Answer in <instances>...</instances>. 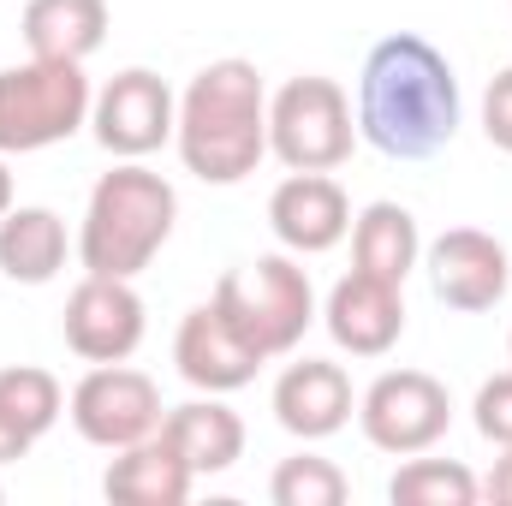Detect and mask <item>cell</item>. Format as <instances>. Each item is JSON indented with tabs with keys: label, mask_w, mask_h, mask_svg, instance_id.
Returning <instances> with one entry per match:
<instances>
[{
	"label": "cell",
	"mask_w": 512,
	"mask_h": 506,
	"mask_svg": "<svg viewBox=\"0 0 512 506\" xmlns=\"http://www.w3.org/2000/svg\"><path fill=\"white\" fill-rule=\"evenodd\" d=\"M483 131H489L495 149H507L512 155V66L489 78V96H483Z\"/></svg>",
	"instance_id": "d4e9b609"
},
{
	"label": "cell",
	"mask_w": 512,
	"mask_h": 506,
	"mask_svg": "<svg viewBox=\"0 0 512 506\" xmlns=\"http://www.w3.org/2000/svg\"><path fill=\"white\" fill-rule=\"evenodd\" d=\"M423 268H429V286L447 310H495L512 286V262L507 245L483 227H447L429 251H423Z\"/></svg>",
	"instance_id": "8fae6325"
},
{
	"label": "cell",
	"mask_w": 512,
	"mask_h": 506,
	"mask_svg": "<svg viewBox=\"0 0 512 506\" xmlns=\"http://www.w3.org/2000/svg\"><path fill=\"white\" fill-rule=\"evenodd\" d=\"M215 310L245 334V346L268 364V358L298 352V340L310 334V322H316V286L298 268V256L274 251V256H256L245 268H233V274H221Z\"/></svg>",
	"instance_id": "277c9868"
},
{
	"label": "cell",
	"mask_w": 512,
	"mask_h": 506,
	"mask_svg": "<svg viewBox=\"0 0 512 506\" xmlns=\"http://www.w3.org/2000/svg\"><path fill=\"white\" fill-rule=\"evenodd\" d=\"M358 423H364L370 447H382L393 459H411V453H429L447 435L453 399L429 370H387V376H376L364 387Z\"/></svg>",
	"instance_id": "52a82bcc"
},
{
	"label": "cell",
	"mask_w": 512,
	"mask_h": 506,
	"mask_svg": "<svg viewBox=\"0 0 512 506\" xmlns=\"http://www.w3.org/2000/svg\"><path fill=\"white\" fill-rule=\"evenodd\" d=\"M0 405H6V417H12L30 441H42V435L60 423L66 393H60V381L48 376V370H36V364H6V370H0Z\"/></svg>",
	"instance_id": "7402d4cb"
},
{
	"label": "cell",
	"mask_w": 512,
	"mask_h": 506,
	"mask_svg": "<svg viewBox=\"0 0 512 506\" xmlns=\"http://www.w3.org/2000/svg\"><path fill=\"white\" fill-rule=\"evenodd\" d=\"M358 108L334 78H286L268 102V155H280L292 173H334L352 161Z\"/></svg>",
	"instance_id": "8992f818"
},
{
	"label": "cell",
	"mask_w": 512,
	"mask_h": 506,
	"mask_svg": "<svg viewBox=\"0 0 512 506\" xmlns=\"http://www.w3.org/2000/svg\"><path fill=\"white\" fill-rule=\"evenodd\" d=\"M12 209V173H6V161H0V215Z\"/></svg>",
	"instance_id": "83f0119b"
},
{
	"label": "cell",
	"mask_w": 512,
	"mask_h": 506,
	"mask_svg": "<svg viewBox=\"0 0 512 506\" xmlns=\"http://www.w3.org/2000/svg\"><path fill=\"white\" fill-rule=\"evenodd\" d=\"M191 465L179 459V447L155 429V435H143V441H131L114 453V465H108V477H102V495L120 506H179L191 495Z\"/></svg>",
	"instance_id": "2e32d148"
},
{
	"label": "cell",
	"mask_w": 512,
	"mask_h": 506,
	"mask_svg": "<svg viewBox=\"0 0 512 506\" xmlns=\"http://www.w3.org/2000/svg\"><path fill=\"white\" fill-rule=\"evenodd\" d=\"M90 78L78 60H24L0 72V155H36L90 126Z\"/></svg>",
	"instance_id": "5b68a950"
},
{
	"label": "cell",
	"mask_w": 512,
	"mask_h": 506,
	"mask_svg": "<svg viewBox=\"0 0 512 506\" xmlns=\"http://www.w3.org/2000/svg\"><path fill=\"white\" fill-rule=\"evenodd\" d=\"M30 447H36V441H30V435H24V429H18V423L6 417V405H0V465H12V459H24Z\"/></svg>",
	"instance_id": "484cf974"
},
{
	"label": "cell",
	"mask_w": 512,
	"mask_h": 506,
	"mask_svg": "<svg viewBox=\"0 0 512 506\" xmlns=\"http://www.w3.org/2000/svg\"><path fill=\"white\" fill-rule=\"evenodd\" d=\"M66 268V221L54 209H6L0 215V274L18 286H48Z\"/></svg>",
	"instance_id": "d6986e66"
},
{
	"label": "cell",
	"mask_w": 512,
	"mask_h": 506,
	"mask_svg": "<svg viewBox=\"0 0 512 506\" xmlns=\"http://www.w3.org/2000/svg\"><path fill=\"white\" fill-rule=\"evenodd\" d=\"M507 346H512V340H507Z\"/></svg>",
	"instance_id": "f1b7e54d"
},
{
	"label": "cell",
	"mask_w": 512,
	"mask_h": 506,
	"mask_svg": "<svg viewBox=\"0 0 512 506\" xmlns=\"http://www.w3.org/2000/svg\"><path fill=\"white\" fill-rule=\"evenodd\" d=\"M72 429L102 447V453H120L131 441L155 435L161 429V387L126 370V364H96L90 376L72 387Z\"/></svg>",
	"instance_id": "ba28073f"
},
{
	"label": "cell",
	"mask_w": 512,
	"mask_h": 506,
	"mask_svg": "<svg viewBox=\"0 0 512 506\" xmlns=\"http://www.w3.org/2000/svg\"><path fill=\"white\" fill-rule=\"evenodd\" d=\"M477 495H483V483L459 459H411L387 483L393 506H471Z\"/></svg>",
	"instance_id": "44dd1931"
},
{
	"label": "cell",
	"mask_w": 512,
	"mask_h": 506,
	"mask_svg": "<svg viewBox=\"0 0 512 506\" xmlns=\"http://www.w3.org/2000/svg\"><path fill=\"white\" fill-rule=\"evenodd\" d=\"M352 262L364 274H382L393 286H405V274L423 262V233L411 221L405 203H370L352 221Z\"/></svg>",
	"instance_id": "ffe728a7"
},
{
	"label": "cell",
	"mask_w": 512,
	"mask_h": 506,
	"mask_svg": "<svg viewBox=\"0 0 512 506\" xmlns=\"http://www.w3.org/2000/svg\"><path fill=\"white\" fill-rule=\"evenodd\" d=\"M459 78H453V60L411 36V30H393L382 36L370 54H364V72H358V137L370 149H382L387 161H429L453 143L459 131Z\"/></svg>",
	"instance_id": "6da1fadb"
},
{
	"label": "cell",
	"mask_w": 512,
	"mask_h": 506,
	"mask_svg": "<svg viewBox=\"0 0 512 506\" xmlns=\"http://www.w3.org/2000/svg\"><path fill=\"white\" fill-rule=\"evenodd\" d=\"M90 126H96V143H102L108 155L143 161V155H155V149L173 137V126H179V102H173L167 78L131 66V72L108 78V84L96 90Z\"/></svg>",
	"instance_id": "9c48e42d"
},
{
	"label": "cell",
	"mask_w": 512,
	"mask_h": 506,
	"mask_svg": "<svg viewBox=\"0 0 512 506\" xmlns=\"http://www.w3.org/2000/svg\"><path fill=\"white\" fill-rule=\"evenodd\" d=\"M179 221V191L149 173V167H114L96 179L90 203H84V227H78V262L84 274H114V280H137L161 245L173 239Z\"/></svg>",
	"instance_id": "3957f363"
},
{
	"label": "cell",
	"mask_w": 512,
	"mask_h": 506,
	"mask_svg": "<svg viewBox=\"0 0 512 506\" xmlns=\"http://www.w3.org/2000/svg\"><path fill=\"white\" fill-rule=\"evenodd\" d=\"M179 161L203 185H239L268 155V90L251 60H215L179 96Z\"/></svg>",
	"instance_id": "7a4b0ae2"
},
{
	"label": "cell",
	"mask_w": 512,
	"mask_h": 506,
	"mask_svg": "<svg viewBox=\"0 0 512 506\" xmlns=\"http://www.w3.org/2000/svg\"><path fill=\"white\" fill-rule=\"evenodd\" d=\"M352 495L346 471L322 453H298V459H280L274 477H268V501L274 506H340Z\"/></svg>",
	"instance_id": "603a6c76"
},
{
	"label": "cell",
	"mask_w": 512,
	"mask_h": 506,
	"mask_svg": "<svg viewBox=\"0 0 512 506\" xmlns=\"http://www.w3.org/2000/svg\"><path fill=\"white\" fill-rule=\"evenodd\" d=\"M268 227L292 256H322L352 233V203L328 173H292L268 197Z\"/></svg>",
	"instance_id": "5bb4252c"
},
{
	"label": "cell",
	"mask_w": 512,
	"mask_h": 506,
	"mask_svg": "<svg viewBox=\"0 0 512 506\" xmlns=\"http://www.w3.org/2000/svg\"><path fill=\"white\" fill-rule=\"evenodd\" d=\"M66 346L84 364H126L131 352L143 346V298L131 280L114 274H84L66 298Z\"/></svg>",
	"instance_id": "30bf717a"
},
{
	"label": "cell",
	"mask_w": 512,
	"mask_h": 506,
	"mask_svg": "<svg viewBox=\"0 0 512 506\" xmlns=\"http://www.w3.org/2000/svg\"><path fill=\"white\" fill-rule=\"evenodd\" d=\"M24 42L36 60H90L108 42V0H30Z\"/></svg>",
	"instance_id": "ac0fdd59"
},
{
	"label": "cell",
	"mask_w": 512,
	"mask_h": 506,
	"mask_svg": "<svg viewBox=\"0 0 512 506\" xmlns=\"http://www.w3.org/2000/svg\"><path fill=\"white\" fill-rule=\"evenodd\" d=\"M274 423L298 441H328L352 423V376L328 358L286 364L274 381Z\"/></svg>",
	"instance_id": "9a60e30c"
},
{
	"label": "cell",
	"mask_w": 512,
	"mask_h": 506,
	"mask_svg": "<svg viewBox=\"0 0 512 506\" xmlns=\"http://www.w3.org/2000/svg\"><path fill=\"white\" fill-rule=\"evenodd\" d=\"M173 364H179V376L191 381L197 393H239L262 370V358L245 346V334L215 310V298L185 310V322L173 334Z\"/></svg>",
	"instance_id": "4fadbf2b"
},
{
	"label": "cell",
	"mask_w": 512,
	"mask_h": 506,
	"mask_svg": "<svg viewBox=\"0 0 512 506\" xmlns=\"http://www.w3.org/2000/svg\"><path fill=\"white\" fill-rule=\"evenodd\" d=\"M322 322H328V334H334L340 352H352V358H387L399 346V334H405V292L393 280H382V274L352 268L346 280H334Z\"/></svg>",
	"instance_id": "7c38bea8"
},
{
	"label": "cell",
	"mask_w": 512,
	"mask_h": 506,
	"mask_svg": "<svg viewBox=\"0 0 512 506\" xmlns=\"http://www.w3.org/2000/svg\"><path fill=\"white\" fill-rule=\"evenodd\" d=\"M471 411H477V435H483V441L512 447V370H501V376L483 381Z\"/></svg>",
	"instance_id": "cb8c5ba5"
},
{
	"label": "cell",
	"mask_w": 512,
	"mask_h": 506,
	"mask_svg": "<svg viewBox=\"0 0 512 506\" xmlns=\"http://www.w3.org/2000/svg\"><path fill=\"white\" fill-rule=\"evenodd\" d=\"M161 435L179 447V459L191 465V477H221V471H233L245 459V423H239L233 405H221V393L173 405L161 417Z\"/></svg>",
	"instance_id": "e0dca14e"
},
{
	"label": "cell",
	"mask_w": 512,
	"mask_h": 506,
	"mask_svg": "<svg viewBox=\"0 0 512 506\" xmlns=\"http://www.w3.org/2000/svg\"><path fill=\"white\" fill-rule=\"evenodd\" d=\"M483 495H489V501H501V506H512V447H501V459H495V471H489Z\"/></svg>",
	"instance_id": "4316f807"
}]
</instances>
